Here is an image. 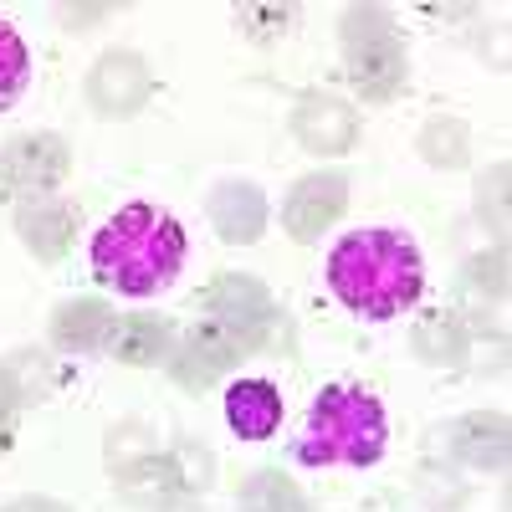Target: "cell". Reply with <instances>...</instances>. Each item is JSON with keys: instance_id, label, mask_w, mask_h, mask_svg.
I'll return each instance as SVG.
<instances>
[{"instance_id": "6da1fadb", "label": "cell", "mask_w": 512, "mask_h": 512, "mask_svg": "<svg viewBox=\"0 0 512 512\" xmlns=\"http://www.w3.org/2000/svg\"><path fill=\"white\" fill-rule=\"evenodd\" d=\"M328 287L359 318H400L415 308L425 267L410 236L400 231H349L328 251Z\"/></svg>"}, {"instance_id": "7a4b0ae2", "label": "cell", "mask_w": 512, "mask_h": 512, "mask_svg": "<svg viewBox=\"0 0 512 512\" xmlns=\"http://www.w3.org/2000/svg\"><path fill=\"white\" fill-rule=\"evenodd\" d=\"M185 267V231L154 205H123L93 241V277L123 297H149Z\"/></svg>"}, {"instance_id": "3957f363", "label": "cell", "mask_w": 512, "mask_h": 512, "mask_svg": "<svg viewBox=\"0 0 512 512\" xmlns=\"http://www.w3.org/2000/svg\"><path fill=\"white\" fill-rule=\"evenodd\" d=\"M384 441V405L354 384H328L303 420V436L292 441V456L303 466H374Z\"/></svg>"}, {"instance_id": "277c9868", "label": "cell", "mask_w": 512, "mask_h": 512, "mask_svg": "<svg viewBox=\"0 0 512 512\" xmlns=\"http://www.w3.org/2000/svg\"><path fill=\"white\" fill-rule=\"evenodd\" d=\"M344 62H349V82L369 103H384L405 88L400 31L390 26V16L379 6H354L344 16Z\"/></svg>"}, {"instance_id": "5b68a950", "label": "cell", "mask_w": 512, "mask_h": 512, "mask_svg": "<svg viewBox=\"0 0 512 512\" xmlns=\"http://www.w3.org/2000/svg\"><path fill=\"white\" fill-rule=\"evenodd\" d=\"M210 487V451L200 446H175V451H149V456H134L118 472V492L128 497H190Z\"/></svg>"}, {"instance_id": "8992f818", "label": "cell", "mask_w": 512, "mask_h": 512, "mask_svg": "<svg viewBox=\"0 0 512 512\" xmlns=\"http://www.w3.org/2000/svg\"><path fill=\"white\" fill-rule=\"evenodd\" d=\"M205 313H210V323H221L226 333H236L241 344H262V333L272 328V292L256 282V277H246V272H226V277H216L205 287Z\"/></svg>"}, {"instance_id": "52a82bcc", "label": "cell", "mask_w": 512, "mask_h": 512, "mask_svg": "<svg viewBox=\"0 0 512 512\" xmlns=\"http://www.w3.org/2000/svg\"><path fill=\"white\" fill-rule=\"evenodd\" d=\"M67 144L57 134H21L0 149V190L6 195H47L67 180Z\"/></svg>"}, {"instance_id": "ba28073f", "label": "cell", "mask_w": 512, "mask_h": 512, "mask_svg": "<svg viewBox=\"0 0 512 512\" xmlns=\"http://www.w3.org/2000/svg\"><path fill=\"white\" fill-rule=\"evenodd\" d=\"M88 98L103 118H134L144 103H149V67L139 52H103L93 77H88Z\"/></svg>"}, {"instance_id": "9c48e42d", "label": "cell", "mask_w": 512, "mask_h": 512, "mask_svg": "<svg viewBox=\"0 0 512 512\" xmlns=\"http://www.w3.org/2000/svg\"><path fill=\"white\" fill-rule=\"evenodd\" d=\"M292 139L303 144L308 154H323V159L349 154L354 139H359V118H354L349 103H338L328 93H308L303 103L292 108Z\"/></svg>"}, {"instance_id": "30bf717a", "label": "cell", "mask_w": 512, "mask_h": 512, "mask_svg": "<svg viewBox=\"0 0 512 512\" xmlns=\"http://www.w3.org/2000/svg\"><path fill=\"white\" fill-rule=\"evenodd\" d=\"M349 205V180L344 175H308L297 180V190L282 205V221L292 241H318Z\"/></svg>"}, {"instance_id": "8fae6325", "label": "cell", "mask_w": 512, "mask_h": 512, "mask_svg": "<svg viewBox=\"0 0 512 512\" xmlns=\"http://www.w3.org/2000/svg\"><path fill=\"white\" fill-rule=\"evenodd\" d=\"M446 446L477 472H507V451H512V425L502 410H472L446 425Z\"/></svg>"}, {"instance_id": "7c38bea8", "label": "cell", "mask_w": 512, "mask_h": 512, "mask_svg": "<svg viewBox=\"0 0 512 512\" xmlns=\"http://www.w3.org/2000/svg\"><path fill=\"white\" fill-rule=\"evenodd\" d=\"M246 354H251V344H241L236 333H226L221 323L205 318L185 333V354L175 359V374L185 384H195V390H205V384H216L226 369H236Z\"/></svg>"}, {"instance_id": "4fadbf2b", "label": "cell", "mask_w": 512, "mask_h": 512, "mask_svg": "<svg viewBox=\"0 0 512 512\" xmlns=\"http://www.w3.org/2000/svg\"><path fill=\"white\" fill-rule=\"evenodd\" d=\"M210 221H216L226 246H251L267 231V195L251 180H231V185H221L216 195H210Z\"/></svg>"}, {"instance_id": "5bb4252c", "label": "cell", "mask_w": 512, "mask_h": 512, "mask_svg": "<svg viewBox=\"0 0 512 512\" xmlns=\"http://www.w3.org/2000/svg\"><path fill=\"white\" fill-rule=\"evenodd\" d=\"M113 333H118V313L103 303V297H72V303H62V313H57V323H52L57 349H67V354L108 349Z\"/></svg>"}, {"instance_id": "9a60e30c", "label": "cell", "mask_w": 512, "mask_h": 512, "mask_svg": "<svg viewBox=\"0 0 512 512\" xmlns=\"http://www.w3.org/2000/svg\"><path fill=\"white\" fill-rule=\"evenodd\" d=\"M226 420L241 441H267L282 425V395L267 379H241L226 390Z\"/></svg>"}, {"instance_id": "2e32d148", "label": "cell", "mask_w": 512, "mask_h": 512, "mask_svg": "<svg viewBox=\"0 0 512 512\" xmlns=\"http://www.w3.org/2000/svg\"><path fill=\"white\" fill-rule=\"evenodd\" d=\"M16 231H21L31 256H41V262H62V256L72 251V241H77V210L57 205V200H36V205H26L16 216Z\"/></svg>"}, {"instance_id": "e0dca14e", "label": "cell", "mask_w": 512, "mask_h": 512, "mask_svg": "<svg viewBox=\"0 0 512 512\" xmlns=\"http://www.w3.org/2000/svg\"><path fill=\"white\" fill-rule=\"evenodd\" d=\"M466 349H472V338H466V323L451 318V313H425L415 323V354L425 364H466Z\"/></svg>"}, {"instance_id": "ac0fdd59", "label": "cell", "mask_w": 512, "mask_h": 512, "mask_svg": "<svg viewBox=\"0 0 512 512\" xmlns=\"http://www.w3.org/2000/svg\"><path fill=\"white\" fill-rule=\"evenodd\" d=\"M113 359H123V364H159L164 354H169V328L159 323V318H128V323H118V333H113Z\"/></svg>"}, {"instance_id": "d6986e66", "label": "cell", "mask_w": 512, "mask_h": 512, "mask_svg": "<svg viewBox=\"0 0 512 512\" xmlns=\"http://www.w3.org/2000/svg\"><path fill=\"white\" fill-rule=\"evenodd\" d=\"M472 139H466V123L461 118H431L420 128V154H425V164H436V169H461L466 164V149Z\"/></svg>"}, {"instance_id": "ffe728a7", "label": "cell", "mask_w": 512, "mask_h": 512, "mask_svg": "<svg viewBox=\"0 0 512 512\" xmlns=\"http://www.w3.org/2000/svg\"><path fill=\"white\" fill-rule=\"evenodd\" d=\"M241 507H246V512H308L303 492H297L282 472H256V477L241 487Z\"/></svg>"}, {"instance_id": "44dd1931", "label": "cell", "mask_w": 512, "mask_h": 512, "mask_svg": "<svg viewBox=\"0 0 512 512\" xmlns=\"http://www.w3.org/2000/svg\"><path fill=\"white\" fill-rule=\"evenodd\" d=\"M31 77V57H26V41L16 36V26L0 21V108H11Z\"/></svg>"}, {"instance_id": "7402d4cb", "label": "cell", "mask_w": 512, "mask_h": 512, "mask_svg": "<svg viewBox=\"0 0 512 512\" xmlns=\"http://www.w3.org/2000/svg\"><path fill=\"white\" fill-rule=\"evenodd\" d=\"M507 180H512L507 164L487 169V175L477 180V216H482V226H487L497 241H502V231H507Z\"/></svg>"}, {"instance_id": "603a6c76", "label": "cell", "mask_w": 512, "mask_h": 512, "mask_svg": "<svg viewBox=\"0 0 512 512\" xmlns=\"http://www.w3.org/2000/svg\"><path fill=\"white\" fill-rule=\"evenodd\" d=\"M236 21H241V31H246L251 41H272V36L292 31L297 6H241V11H236Z\"/></svg>"}, {"instance_id": "cb8c5ba5", "label": "cell", "mask_w": 512, "mask_h": 512, "mask_svg": "<svg viewBox=\"0 0 512 512\" xmlns=\"http://www.w3.org/2000/svg\"><path fill=\"white\" fill-rule=\"evenodd\" d=\"M472 282H477L482 292H492L497 303L507 297V246H502V241H497L492 251H482L477 262H472Z\"/></svg>"}, {"instance_id": "d4e9b609", "label": "cell", "mask_w": 512, "mask_h": 512, "mask_svg": "<svg viewBox=\"0 0 512 512\" xmlns=\"http://www.w3.org/2000/svg\"><path fill=\"white\" fill-rule=\"evenodd\" d=\"M21 395H26V390H21V379H16L11 369H0V420H11V415H16Z\"/></svg>"}, {"instance_id": "484cf974", "label": "cell", "mask_w": 512, "mask_h": 512, "mask_svg": "<svg viewBox=\"0 0 512 512\" xmlns=\"http://www.w3.org/2000/svg\"><path fill=\"white\" fill-rule=\"evenodd\" d=\"M6 512H72V507H62V502H52V497H21V502H11Z\"/></svg>"}, {"instance_id": "4316f807", "label": "cell", "mask_w": 512, "mask_h": 512, "mask_svg": "<svg viewBox=\"0 0 512 512\" xmlns=\"http://www.w3.org/2000/svg\"><path fill=\"white\" fill-rule=\"evenodd\" d=\"M11 446V420H0V451Z\"/></svg>"}, {"instance_id": "83f0119b", "label": "cell", "mask_w": 512, "mask_h": 512, "mask_svg": "<svg viewBox=\"0 0 512 512\" xmlns=\"http://www.w3.org/2000/svg\"><path fill=\"white\" fill-rule=\"evenodd\" d=\"M164 512H200L195 502H175V507H164Z\"/></svg>"}]
</instances>
